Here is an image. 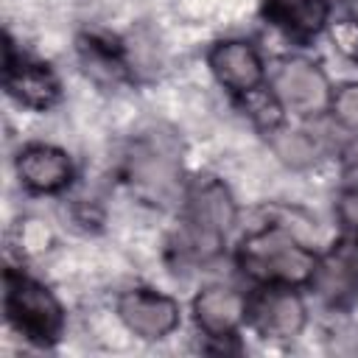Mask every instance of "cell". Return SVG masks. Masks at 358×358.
Returning <instances> with one entry per match:
<instances>
[{"mask_svg": "<svg viewBox=\"0 0 358 358\" xmlns=\"http://www.w3.org/2000/svg\"><path fill=\"white\" fill-rule=\"evenodd\" d=\"M76 50H78V62L87 73V78H92L101 87H117L129 78V59H126V48L106 34H81L76 39Z\"/></svg>", "mask_w": 358, "mask_h": 358, "instance_id": "13", "label": "cell"}, {"mask_svg": "<svg viewBox=\"0 0 358 358\" xmlns=\"http://www.w3.org/2000/svg\"><path fill=\"white\" fill-rule=\"evenodd\" d=\"M344 8H347V20L358 25V0H344Z\"/></svg>", "mask_w": 358, "mask_h": 358, "instance_id": "20", "label": "cell"}, {"mask_svg": "<svg viewBox=\"0 0 358 358\" xmlns=\"http://www.w3.org/2000/svg\"><path fill=\"white\" fill-rule=\"evenodd\" d=\"M48 241H50V232L45 229V224L22 221V227H20V249L22 252H42V249H48Z\"/></svg>", "mask_w": 358, "mask_h": 358, "instance_id": "18", "label": "cell"}, {"mask_svg": "<svg viewBox=\"0 0 358 358\" xmlns=\"http://www.w3.org/2000/svg\"><path fill=\"white\" fill-rule=\"evenodd\" d=\"M235 221L238 204L232 190L215 176L193 179L182 193V221L176 232L179 255L193 263L215 260Z\"/></svg>", "mask_w": 358, "mask_h": 358, "instance_id": "2", "label": "cell"}, {"mask_svg": "<svg viewBox=\"0 0 358 358\" xmlns=\"http://www.w3.org/2000/svg\"><path fill=\"white\" fill-rule=\"evenodd\" d=\"M327 115L333 117V123L338 129L358 137V81H347L338 90H333V101H330Z\"/></svg>", "mask_w": 358, "mask_h": 358, "instance_id": "15", "label": "cell"}, {"mask_svg": "<svg viewBox=\"0 0 358 358\" xmlns=\"http://www.w3.org/2000/svg\"><path fill=\"white\" fill-rule=\"evenodd\" d=\"M268 137L271 151L280 157V162H285L288 168H310L316 165V159L322 157L319 140L302 129H291L285 123L271 126L268 131H263Z\"/></svg>", "mask_w": 358, "mask_h": 358, "instance_id": "14", "label": "cell"}, {"mask_svg": "<svg viewBox=\"0 0 358 358\" xmlns=\"http://www.w3.org/2000/svg\"><path fill=\"white\" fill-rule=\"evenodd\" d=\"M3 310L8 324L36 347H50L64 333L67 316L59 296L22 271L8 268L3 274Z\"/></svg>", "mask_w": 358, "mask_h": 358, "instance_id": "4", "label": "cell"}, {"mask_svg": "<svg viewBox=\"0 0 358 358\" xmlns=\"http://www.w3.org/2000/svg\"><path fill=\"white\" fill-rule=\"evenodd\" d=\"M246 324L268 341L296 338L308 324V305L294 285H255L246 302Z\"/></svg>", "mask_w": 358, "mask_h": 358, "instance_id": "6", "label": "cell"}, {"mask_svg": "<svg viewBox=\"0 0 358 358\" xmlns=\"http://www.w3.org/2000/svg\"><path fill=\"white\" fill-rule=\"evenodd\" d=\"M14 173L28 193L56 196L73 185L76 165L70 154L53 143H28L14 157Z\"/></svg>", "mask_w": 358, "mask_h": 358, "instance_id": "10", "label": "cell"}, {"mask_svg": "<svg viewBox=\"0 0 358 358\" xmlns=\"http://www.w3.org/2000/svg\"><path fill=\"white\" fill-rule=\"evenodd\" d=\"M115 313L120 324L143 341H162L182 324L179 302L171 294L145 285L126 288L115 302Z\"/></svg>", "mask_w": 358, "mask_h": 358, "instance_id": "7", "label": "cell"}, {"mask_svg": "<svg viewBox=\"0 0 358 358\" xmlns=\"http://www.w3.org/2000/svg\"><path fill=\"white\" fill-rule=\"evenodd\" d=\"M260 14L285 36L308 42L330 25V0H263Z\"/></svg>", "mask_w": 358, "mask_h": 358, "instance_id": "12", "label": "cell"}, {"mask_svg": "<svg viewBox=\"0 0 358 358\" xmlns=\"http://www.w3.org/2000/svg\"><path fill=\"white\" fill-rule=\"evenodd\" d=\"M266 90L271 92L282 115L299 120H316L330 112L333 84L327 73L305 56L280 59L266 78Z\"/></svg>", "mask_w": 358, "mask_h": 358, "instance_id": "5", "label": "cell"}, {"mask_svg": "<svg viewBox=\"0 0 358 358\" xmlns=\"http://www.w3.org/2000/svg\"><path fill=\"white\" fill-rule=\"evenodd\" d=\"M3 84L6 92L25 109L31 112H48L59 103L62 98V84L56 78V73L36 59H28L22 53L14 50L11 36L6 34V45H3Z\"/></svg>", "mask_w": 358, "mask_h": 358, "instance_id": "8", "label": "cell"}, {"mask_svg": "<svg viewBox=\"0 0 358 358\" xmlns=\"http://www.w3.org/2000/svg\"><path fill=\"white\" fill-rule=\"evenodd\" d=\"M207 67L213 78L232 95L246 98L266 87L268 70L260 50L249 39H218L207 50Z\"/></svg>", "mask_w": 358, "mask_h": 358, "instance_id": "9", "label": "cell"}, {"mask_svg": "<svg viewBox=\"0 0 358 358\" xmlns=\"http://www.w3.org/2000/svg\"><path fill=\"white\" fill-rule=\"evenodd\" d=\"M336 218L344 229V235L358 238V185H347L336 199Z\"/></svg>", "mask_w": 358, "mask_h": 358, "instance_id": "16", "label": "cell"}, {"mask_svg": "<svg viewBox=\"0 0 358 358\" xmlns=\"http://www.w3.org/2000/svg\"><path fill=\"white\" fill-rule=\"evenodd\" d=\"M341 162H344V173L358 185V137H352V140L344 145Z\"/></svg>", "mask_w": 358, "mask_h": 358, "instance_id": "19", "label": "cell"}, {"mask_svg": "<svg viewBox=\"0 0 358 358\" xmlns=\"http://www.w3.org/2000/svg\"><path fill=\"white\" fill-rule=\"evenodd\" d=\"M120 176L129 190L148 204H168L182 190V154L171 134H140L120 159Z\"/></svg>", "mask_w": 358, "mask_h": 358, "instance_id": "3", "label": "cell"}, {"mask_svg": "<svg viewBox=\"0 0 358 358\" xmlns=\"http://www.w3.org/2000/svg\"><path fill=\"white\" fill-rule=\"evenodd\" d=\"M246 302H249V294L238 291L235 285H224V282L204 285L190 305L193 322L204 338L232 341L246 324Z\"/></svg>", "mask_w": 358, "mask_h": 358, "instance_id": "11", "label": "cell"}, {"mask_svg": "<svg viewBox=\"0 0 358 358\" xmlns=\"http://www.w3.org/2000/svg\"><path fill=\"white\" fill-rule=\"evenodd\" d=\"M319 257L322 255L285 224H266L252 229L235 249L241 274L255 285L308 288Z\"/></svg>", "mask_w": 358, "mask_h": 358, "instance_id": "1", "label": "cell"}, {"mask_svg": "<svg viewBox=\"0 0 358 358\" xmlns=\"http://www.w3.org/2000/svg\"><path fill=\"white\" fill-rule=\"evenodd\" d=\"M330 255L344 266V271L352 277V282L358 285V238H352V235H344L333 249H330Z\"/></svg>", "mask_w": 358, "mask_h": 358, "instance_id": "17", "label": "cell"}]
</instances>
